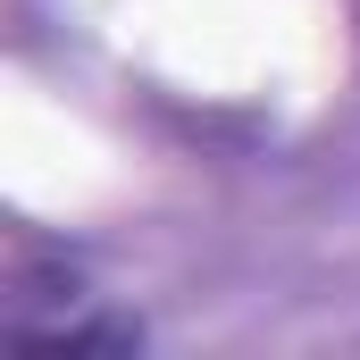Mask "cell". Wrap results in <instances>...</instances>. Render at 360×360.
<instances>
[{
  "instance_id": "6da1fadb",
  "label": "cell",
  "mask_w": 360,
  "mask_h": 360,
  "mask_svg": "<svg viewBox=\"0 0 360 360\" xmlns=\"http://www.w3.org/2000/svg\"><path fill=\"white\" fill-rule=\"evenodd\" d=\"M17 352H134L143 327L134 319H59V327H17Z\"/></svg>"
}]
</instances>
